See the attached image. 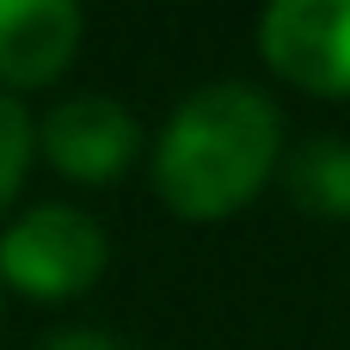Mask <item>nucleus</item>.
Returning <instances> with one entry per match:
<instances>
[{"label":"nucleus","mask_w":350,"mask_h":350,"mask_svg":"<svg viewBox=\"0 0 350 350\" xmlns=\"http://www.w3.org/2000/svg\"><path fill=\"white\" fill-rule=\"evenodd\" d=\"M283 160V117L246 80L191 92L154 142V191L185 221H221L246 209Z\"/></svg>","instance_id":"nucleus-1"},{"label":"nucleus","mask_w":350,"mask_h":350,"mask_svg":"<svg viewBox=\"0 0 350 350\" xmlns=\"http://www.w3.org/2000/svg\"><path fill=\"white\" fill-rule=\"evenodd\" d=\"M105 271V228L74 203H43L0 234V277L31 301H74Z\"/></svg>","instance_id":"nucleus-2"},{"label":"nucleus","mask_w":350,"mask_h":350,"mask_svg":"<svg viewBox=\"0 0 350 350\" xmlns=\"http://www.w3.org/2000/svg\"><path fill=\"white\" fill-rule=\"evenodd\" d=\"M265 62L320 98H350V0H277L258 18Z\"/></svg>","instance_id":"nucleus-3"},{"label":"nucleus","mask_w":350,"mask_h":350,"mask_svg":"<svg viewBox=\"0 0 350 350\" xmlns=\"http://www.w3.org/2000/svg\"><path fill=\"white\" fill-rule=\"evenodd\" d=\"M43 160L62 172V178H80V185H105L117 172H129V160L142 154V123L105 98V92H86V98H62L49 117H43Z\"/></svg>","instance_id":"nucleus-4"},{"label":"nucleus","mask_w":350,"mask_h":350,"mask_svg":"<svg viewBox=\"0 0 350 350\" xmlns=\"http://www.w3.org/2000/svg\"><path fill=\"white\" fill-rule=\"evenodd\" d=\"M80 6L74 0H0V80L6 86H49L80 49Z\"/></svg>","instance_id":"nucleus-5"},{"label":"nucleus","mask_w":350,"mask_h":350,"mask_svg":"<svg viewBox=\"0 0 350 350\" xmlns=\"http://www.w3.org/2000/svg\"><path fill=\"white\" fill-rule=\"evenodd\" d=\"M283 185H289L295 209L326 215V221H345L350 215V142H338V135L301 142L289 154V166H283Z\"/></svg>","instance_id":"nucleus-6"},{"label":"nucleus","mask_w":350,"mask_h":350,"mask_svg":"<svg viewBox=\"0 0 350 350\" xmlns=\"http://www.w3.org/2000/svg\"><path fill=\"white\" fill-rule=\"evenodd\" d=\"M31 154H37V123H31V111L0 92V209L18 197Z\"/></svg>","instance_id":"nucleus-7"},{"label":"nucleus","mask_w":350,"mask_h":350,"mask_svg":"<svg viewBox=\"0 0 350 350\" xmlns=\"http://www.w3.org/2000/svg\"><path fill=\"white\" fill-rule=\"evenodd\" d=\"M43 350H123L111 332H92V326H80V332H62V338H49Z\"/></svg>","instance_id":"nucleus-8"}]
</instances>
